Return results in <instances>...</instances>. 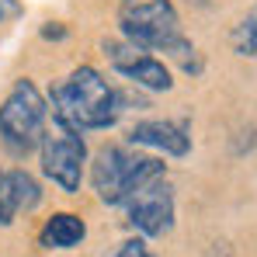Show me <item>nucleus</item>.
<instances>
[{
  "label": "nucleus",
  "instance_id": "1",
  "mask_svg": "<svg viewBox=\"0 0 257 257\" xmlns=\"http://www.w3.org/2000/svg\"><path fill=\"white\" fill-rule=\"evenodd\" d=\"M118 28H122V39L128 42L177 59L184 73L191 77L202 73V56L195 42L181 32V18L171 0H125L118 14Z\"/></svg>",
  "mask_w": 257,
  "mask_h": 257
},
{
  "label": "nucleus",
  "instance_id": "2",
  "mask_svg": "<svg viewBox=\"0 0 257 257\" xmlns=\"http://www.w3.org/2000/svg\"><path fill=\"white\" fill-rule=\"evenodd\" d=\"M125 104V94H118L94 66H77L52 90V115L80 132L111 128L122 118Z\"/></svg>",
  "mask_w": 257,
  "mask_h": 257
},
{
  "label": "nucleus",
  "instance_id": "3",
  "mask_svg": "<svg viewBox=\"0 0 257 257\" xmlns=\"http://www.w3.org/2000/svg\"><path fill=\"white\" fill-rule=\"evenodd\" d=\"M160 174L167 171H164V160H157V157L132 153L125 146H104L94 157L90 181H94V191L104 205H125L146 181H153Z\"/></svg>",
  "mask_w": 257,
  "mask_h": 257
},
{
  "label": "nucleus",
  "instance_id": "4",
  "mask_svg": "<svg viewBox=\"0 0 257 257\" xmlns=\"http://www.w3.org/2000/svg\"><path fill=\"white\" fill-rule=\"evenodd\" d=\"M49 111L52 108L45 104L42 90L28 77H21L0 104V143L14 157H28L42 143V132L49 125Z\"/></svg>",
  "mask_w": 257,
  "mask_h": 257
},
{
  "label": "nucleus",
  "instance_id": "5",
  "mask_svg": "<svg viewBox=\"0 0 257 257\" xmlns=\"http://www.w3.org/2000/svg\"><path fill=\"white\" fill-rule=\"evenodd\" d=\"M39 153H42V174L66 195H77L80 191V181H84V164H87V143L80 136V128L66 125L63 118L52 115V125H45L42 143H39Z\"/></svg>",
  "mask_w": 257,
  "mask_h": 257
},
{
  "label": "nucleus",
  "instance_id": "6",
  "mask_svg": "<svg viewBox=\"0 0 257 257\" xmlns=\"http://www.w3.org/2000/svg\"><path fill=\"white\" fill-rule=\"evenodd\" d=\"M125 222L143 236H164L174 229V188L167 184V174L146 181L125 202Z\"/></svg>",
  "mask_w": 257,
  "mask_h": 257
},
{
  "label": "nucleus",
  "instance_id": "7",
  "mask_svg": "<svg viewBox=\"0 0 257 257\" xmlns=\"http://www.w3.org/2000/svg\"><path fill=\"white\" fill-rule=\"evenodd\" d=\"M104 56L111 63L115 73H122L125 80H132L136 87H146V90H171V70L164 59H157L150 49L128 42V39H108L104 42Z\"/></svg>",
  "mask_w": 257,
  "mask_h": 257
},
{
  "label": "nucleus",
  "instance_id": "8",
  "mask_svg": "<svg viewBox=\"0 0 257 257\" xmlns=\"http://www.w3.org/2000/svg\"><path fill=\"white\" fill-rule=\"evenodd\" d=\"M125 139L132 146H150L167 157H188L191 153V122L188 118H146L128 128Z\"/></svg>",
  "mask_w": 257,
  "mask_h": 257
},
{
  "label": "nucleus",
  "instance_id": "9",
  "mask_svg": "<svg viewBox=\"0 0 257 257\" xmlns=\"http://www.w3.org/2000/svg\"><path fill=\"white\" fill-rule=\"evenodd\" d=\"M84 236H87V226H84L80 215L56 212L52 219H45L42 233H39V243H42L45 250H70V247H77Z\"/></svg>",
  "mask_w": 257,
  "mask_h": 257
},
{
  "label": "nucleus",
  "instance_id": "10",
  "mask_svg": "<svg viewBox=\"0 0 257 257\" xmlns=\"http://www.w3.org/2000/svg\"><path fill=\"white\" fill-rule=\"evenodd\" d=\"M229 45H233V52L236 56H243V59H257V4L233 25V32H229Z\"/></svg>",
  "mask_w": 257,
  "mask_h": 257
},
{
  "label": "nucleus",
  "instance_id": "11",
  "mask_svg": "<svg viewBox=\"0 0 257 257\" xmlns=\"http://www.w3.org/2000/svg\"><path fill=\"white\" fill-rule=\"evenodd\" d=\"M7 184H11V195H14L18 212H32L42 202V188H39V181L28 171H7Z\"/></svg>",
  "mask_w": 257,
  "mask_h": 257
},
{
  "label": "nucleus",
  "instance_id": "12",
  "mask_svg": "<svg viewBox=\"0 0 257 257\" xmlns=\"http://www.w3.org/2000/svg\"><path fill=\"white\" fill-rule=\"evenodd\" d=\"M18 215V205H14V195H11V184H7V174L0 171V226H11Z\"/></svg>",
  "mask_w": 257,
  "mask_h": 257
},
{
  "label": "nucleus",
  "instance_id": "13",
  "mask_svg": "<svg viewBox=\"0 0 257 257\" xmlns=\"http://www.w3.org/2000/svg\"><path fill=\"white\" fill-rule=\"evenodd\" d=\"M111 257H153V250L146 247V240H139V236H136V240H125V243H122Z\"/></svg>",
  "mask_w": 257,
  "mask_h": 257
},
{
  "label": "nucleus",
  "instance_id": "14",
  "mask_svg": "<svg viewBox=\"0 0 257 257\" xmlns=\"http://www.w3.org/2000/svg\"><path fill=\"white\" fill-rule=\"evenodd\" d=\"M18 14H21V4L18 0H0V25L11 21V18H18Z\"/></svg>",
  "mask_w": 257,
  "mask_h": 257
},
{
  "label": "nucleus",
  "instance_id": "15",
  "mask_svg": "<svg viewBox=\"0 0 257 257\" xmlns=\"http://www.w3.org/2000/svg\"><path fill=\"white\" fill-rule=\"evenodd\" d=\"M42 39H56V42H59V39H66V28H63L59 21H45L42 25Z\"/></svg>",
  "mask_w": 257,
  "mask_h": 257
}]
</instances>
